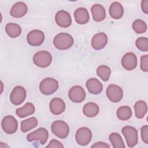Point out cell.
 <instances>
[{
  "label": "cell",
  "mask_w": 148,
  "mask_h": 148,
  "mask_svg": "<svg viewBox=\"0 0 148 148\" xmlns=\"http://www.w3.org/2000/svg\"><path fill=\"white\" fill-rule=\"evenodd\" d=\"M138 60L136 56L132 52L125 54L121 58V65L127 71H132L137 66Z\"/></svg>",
  "instance_id": "cell-14"
},
{
  "label": "cell",
  "mask_w": 148,
  "mask_h": 148,
  "mask_svg": "<svg viewBox=\"0 0 148 148\" xmlns=\"http://www.w3.org/2000/svg\"><path fill=\"white\" fill-rule=\"evenodd\" d=\"M21 27L16 23H10L6 25L5 31L8 35L12 38L18 37L21 33Z\"/></svg>",
  "instance_id": "cell-24"
},
{
  "label": "cell",
  "mask_w": 148,
  "mask_h": 148,
  "mask_svg": "<svg viewBox=\"0 0 148 148\" xmlns=\"http://www.w3.org/2000/svg\"><path fill=\"white\" fill-rule=\"evenodd\" d=\"M109 14L114 19H120L124 14V8L119 2H113L109 7Z\"/></svg>",
  "instance_id": "cell-21"
},
{
  "label": "cell",
  "mask_w": 148,
  "mask_h": 148,
  "mask_svg": "<svg viewBox=\"0 0 148 148\" xmlns=\"http://www.w3.org/2000/svg\"><path fill=\"white\" fill-rule=\"evenodd\" d=\"M52 61V56L47 51L42 50L36 52L33 56V62L40 68L49 66Z\"/></svg>",
  "instance_id": "cell-3"
},
{
  "label": "cell",
  "mask_w": 148,
  "mask_h": 148,
  "mask_svg": "<svg viewBox=\"0 0 148 148\" xmlns=\"http://www.w3.org/2000/svg\"><path fill=\"white\" fill-rule=\"evenodd\" d=\"M134 110L135 116L138 119H142L146 114L147 111V106L143 101H138L134 105Z\"/></svg>",
  "instance_id": "cell-25"
},
{
  "label": "cell",
  "mask_w": 148,
  "mask_h": 148,
  "mask_svg": "<svg viewBox=\"0 0 148 148\" xmlns=\"http://www.w3.org/2000/svg\"><path fill=\"white\" fill-rule=\"evenodd\" d=\"M140 134L143 142L146 144H148V126L147 125L142 127Z\"/></svg>",
  "instance_id": "cell-33"
},
{
  "label": "cell",
  "mask_w": 148,
  "mask_h": 148,
  "mask_svg": "<svg viewBox=\"0 0 148 148\" xmlns=\"http://www.w3.org/2000/svg\"><path fill=\"white\" fill-rule=\"evenodd\" d=\"M141 8L143 12L148 14V0H143L141 2Z\"/></svg>",
  "instance_id": "cell-36"
},
{
  "label": "cell",
  "mask_w": 148,
  "mask_h": 148,
  "mask_svg": "<svg viewBox=\"0 0 148 148\" xmlns=\"http://www.w3.org/2000/svg\"><path fill=\"white\" fill-rule=\"evenodd\" d=\"M52 132L61 139L66 138L69 133V127L66 123L62 120H56L51 126Z\"/></svg>",
  "instance_id": "cell-4"
},
{
  "label": "cell",
  "mask_w": 148,
  "mask_h": 148,
  "mask_svg": "<svg viewBox=\"0 0 148 148\" xmlns=\"http://www.w3.org/2000/svg\"><path fill=\"white\" fill-rule=\"evenodd\" d=\"M108 36L104 32H99L95 35L91 40V46L97 50L103 49L107 45Z\"/></svg>",
  "instance_id": "cell-15"
},
{
  "label": "cell",
  "mask_w": 148,
  "mask_h": 148,
  "mask_svg": "<svg viewBox=\"0 0 148 148\" xmlns=\"http://www.w3.org/2000/svg\"><path fill=\"white\" fill-rule=\"evenodd\" d=\"M28 11L27 5L23 2H18L12 7L10 14L14 18H21L24 16Z\"/></svg>",
  "instance_id": "cell-17"
},
{
  "label": "cell",
  "mask_w": 148,
  "mask_h": 148,
  "mask_svg": "<svg viewBox=\"0 0 148 148\" xmlns=\"http://www.w3.org/2000/svg\"><path fill=\"white\" fill-rule=\"evenodd\" d=\"M35 112V106L31 102L26 103L21 108L16 109V113L20 118H24L32 114Z\"/></svg>",
  "instance_id": "cell-23"
},
{
  "label": "cell",
  "mask_w": 148,
  "mask_h": 148,
  "mask_svg": "<svg viewBox=\"0 0 148 148\" xmlns=\"http://www.w3.org/2000/svg\"><path fill=\"white\" fill-rule=\"evenodd\" d=\"M76 142L81 146L88 145L92 139L91 131L87 127H83L79 128L75 134Z\"/></svg>",
  "instance_id": "cell-6"
},
{
  "label": "cell",
  "mask_w": 148,
  "mask_h": 148,
  "mask_svg": "<svg viewBox=\"0 0 148 148\" xmlns=\"http://www.w3.org/2000/svg\"><path fill=\"white\" fill-rule=\"evenodd\" d=\"M38 125V120L34 117H30L25 119L21 123V130L23 132H27L28 131L34 128Z\"/></svg>",
  "instance_id": "cell-26"
},
{
  "label": "cell",
  "mask_w": 148,
  "mask_h": 148,
  "mask_svg": "<svg viewBox=\"0 0 148 148\" xmlns=\"http://www.w3.org/2000/svg\"><path fill=\"white\" fill-rule=\"evenodd\" d=\"M117 116L120 120H128L132 116L131 109L128 106L119 107L117 110Z\"/></svg>",
  "instance_id": "cell-27"
},
{
  "label": "cell",
  "mask_w": 148,
  "mask_h": 148,
  "mask_svg": "<svg viewBox=\"0 0 148 148\" xmlns=\"http://www.w3.org/2000/svg\"><path fill=\"white\" fill-rule=\"evenodd\" d=\"M76 22L79 24H86L90 20L88 10L84 8H79L74 12Z\"/></svg>",
  "instance_id": "cell-20"
},
{
  "label": "cell",
  "mask_w": 148,
  "mask_h": 148,
  "mask_svg": "<svg viewBox=\"0 0 148 148\" xmlns=\"http://www.w3.org/2000/svg\"><path fill=\"white\" fill-rule=\"evenodd\" d=\"M45 38L43 31L39 29H34L27 34V41L32 46H39L43 43Z\"/></svg>",
  "instance_id": "cell-12"
},
{
  "label": "cell",
  "mask_w": 148,
  "mask_h": 148,
  "mask_svg": "<svg viewBox=\"0 0 148 148\" xmlns=\"http://www.w3.org/2000/svg\"><path fill=\"white\" fill-rule=\"evenodd\" d=\"M49 108L53 114L59 115L65 110V102L60 98H54L50 102Z\"/></svg>",
  "instance_id": "cell-16"
},
{
  "label": "cell",
  "mask_w": 148,
  "mask_h": 148,
  "mask_svg": "<svg viewBox=\"0 0 148 148\" xmlns=\"http://www.w3.org/2000/svg\"><path fill=\"white\" fill-rule=\"evenodd\" d=\"M132 29L136 34H143L147 30V24L142 20H135L132 25Z\"/></svg>",
  "instance_id": "cell-30"
},
{
  "label": "cell",
  "mask_w": 148,
  "mask_h": 148,
  "mask_svg": "<svg viewBox=\"0 0 148 148\" xmlns=\"http://www.w3.org/2000/svg\"><path fill=\"white\" fill-rule=\"evenodd\" d=\"M93 20L99 22L103 21L106 17V11L104 7L100 4H94L91 8Z\"/></svg>",
  "instance_id": "cell-19"
},
{
  "label": "cell",
  "mask_w": 148,
  "mask_h": 148,
  "mask_svg": "<svg viewBox=\"0 0 148 148\" xmlns=\"http://www.w3.org/2000/svg\"><path fill=\"white\" fill-rule=\"evenodd\" d=\"M140 69L143 72H148V55L147 54L140 57Z\"/></svg>",
  "instance_id": "cell-32"
},
{
  "label": "cell",
  "mask_w": 148,
  "mask_h": 148,
  "mask_svg": "<svg viewBox=\"0 0 148 148\" xmlns=\"http://www.w3.org/2000/svg\"><path fill=\"white\" fill-rule=\"evenodd\" d=\"M58 87L59 84L57 80L52 77H46L40 82L39 90L43 94L49 95L54 93Z\"/></svg>",
  "instance_id": "cell-2"
},
{
  "label": "cell",
  "mask_w": 148,
  "mask_h": 148,
  "mask_svg": "<svg viewBox=\"0 0 148 148\" xmlns=\"http://www.w3.org/2000/svg\"><path fill=\"white\" fill-rule=\"evenodd\" d=\"M74 42L73 37L67 33H60L53 39V44L56 48L61 50H65L72 47Z\"/></svg>",
  "instance_id": "cell-1"
},
{
  "label": "cell",
  "mask_w": 148,
  "mask_h": 148,
  "mask_svg": "<svg viewBox=\"0 0 148 148\" xmlns=\"http://www.w3.org/2000/svg\"><path fill=\"white\" fill-rule=\"evenodd\" d=\"M55 21L57 24L62 28H68L72 24L70 14L64 10H59L55 16Z\"/></svg>",
  "instance_id": "cell-13"
},
{
  "label": "cell",
  "mask_w": 148,
  "mask_h": 148,
  "mask_svg": "<svg viewBox=\"0 0 148 148\" xmlns=\"http://www.w3.org/2000/svg\"><path fill=\"white\" fill-rule=\"evenodd\" d=\"M97 73L98 76L104 82L108 81L111 75L110 68L104 65L99 66L97 69Z\"/></svg>",
  "instance_id": "cell-29"
},
{
  "label": "cell",
  "mask_w": 148,
  "mask_h": 148,
  "mask_svg": "<svg viewBox=\"0 0 148 148\" xmlns=\"http://www.w3.org/2000/svg\"><path fill=\"white\" fill-rule=\"evenodd\" d=\"M49 138V132L45 128H39L35 131L28 134L27 136V140L28 142L39 140L41 145H44Z\"/></svg>",
  "instance_id": "cell-8"
},
{
  "label": "cell",
  "mask_w": 148,
  "mask_h": 148,
  "mask_svg": "<svg viewBox=\"0 0 148 148\" xmlns=\"http://www.w3.org/2000/svg\"><path fill=\"white\" fill-rule=\"evenodd\" d=\"M106 94L111 102L117 103L120 102L123 97V91L119 86L113 84H110L108 87Z\"/></svg>",
  "instance_id": "cell-7"
},
{
  "label": "cell",
  "mask_w": 148,
  "mask_h": 148,
  "mask_svg": "<svg viewBox=\"0 0 148 148\" xmlns=\"http://www.w3.org/2000/svg\"><path fill=\"white\" fill-rule=\"evenodd\" d=\"M109 139L114 148H125L124 141L119 134L112 132L110 134Z\"/></svg>",
  "instance_id": "cell-28"
},
{
  "label": "cell",
  "mask_w": 148,
  "mask_h": 148,
  "mask_svg": "<svg viewBox=\"0 0 148 148\" xmlns=\"http://www.w3.org/2000/svg\"><path fill=\"white\" fill-rule=\"evenodd\" d=\"M26 95L25 88L22 86H17L13 89L10 95V99L13 105H19L24 101Z\"/></svg>",
  "instance_id": "cell-11"
},
{
  "label": "cell",
  "mask_w": 148,
  "mask_h": 148,
  "mask_svg": "<svg viewBox=\"0 0 148 148\" xmlns=\"http://www.w3.org/2000/svg\"><path fill=\"white\" fill-rule=\"evenodd\" d=\"M64 146V145L58 140L57 139H52L50 140V142H49V143L48 144V145H47L46 146V147H58V148H63Z\"/></svg>",
  "instance_id": "cell-34"
},
{
  "label": "cell",
  "mask_w": 148,
  "mask_h": 148,
  "mask_svg": "<svg viewBox=\"0 0 148 148\" xmlns=\"http://www.w3.org/2000/svg\"><path fill=\"white\" fill-rule=\"evenodd\" d=\"M86 94L84 88L78 85L71 88L68 92V97L70 100L75 103L82 102L86 98Z\"/></svg>",
  "instance_id": "cell-10"
},
{
  "label": "cell",
  "mask_w": 148,
  "mask_h": 148,
  "mask_svg": "<svg viewBox=\"0 0 148 148\" xmlns=\"http://www.w3.org/2000/svg\"><path fill=\"white\" fill-rule=\"evenodd\" d=\"M88 92L92 94H99L103 90V85L101 82L96 78H90L86 84Z\"/></svg>",
  "instance_id": "cell-18"
},
{
  "label": "cell",
  "mask_w": 148,
  "mask_h": 148,
  "mask_svg": "<svg viewBox=\"0 0 148 148\" xmlns=\"http://www.w3.org/2000/svg\"><path fill=\"white\" fill-rule=\"evenodd\" d=\"M99 111V106L94 102H90L86 103L83 108V114L88 117H93L96 116Z\"/></svg>",
  "instance_id": "cell-22"
},
{
  "label": "cell",
  "mask_w": 148,
  "mask_h": 148,
  "mask_svg": "<svg viewBox=\"0 0 148 148\" xmlns=\"http://www.w3.org/2000/svg\"><path fill=\"white\" fill-rule=\"evenodd\" d=\"M92 148H109L110 146L103 142H98L91 146Z\"/></svg>",
  "instance_id": "cell-35"
},
{
  "label": "cell",
  "mask_w": 148,
  "mask_h": 148,
  "mask_svg": "<svg viewBox=\"0 0 148 148\" xmlns=\"http://www.w3.org/2000/svg\"><path fill=\"white\" fill-rule=\"evenodd\" d=\"M2 128L5 132L12 134L16 132L18 128V123L14 117L11 115L5 116L1 123Z\"/></svg>",
  "instance_id": "cell-9"
},
{
  "label": "cell",
  "mask_w": 148,
  "mask_h": 148,
  "mask_svg": "<svg viewBox=\"0 0 148 148\" xmlns=\"http://www.w3.org/2000/svg\"><path fill=\"white\" fill-rule=\"evenodd\" d=\"M121 132L129 147H134L137 145L138 143V131L135 128L127 125L122 128Z\"/></svg>",
  "instance_id": "cell-5"
},
{
  "label": "cell",
  "mask_w": 148,
  "mask_h": 148,
  "mask_svg": "<svg viewBox=\"0 0 148 148\" xmlns=\"http://www.w3.org/2000/svg\"><path fill=\"white\" fill-rule=\"evenodd\" d=\"M135 45L139 50L147 51L148 50V39L145 37H140L136 39Z\"/></svg>",
  "instance_id": "cell-31"
}]
</instances>
